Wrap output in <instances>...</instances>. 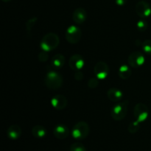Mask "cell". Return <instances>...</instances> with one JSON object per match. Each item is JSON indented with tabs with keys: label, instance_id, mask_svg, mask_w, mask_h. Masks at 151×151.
Listing matches in <instances>:
<instances>
[{
	"label": "cell",
	"instance_id": "obj_16",
	"mask_svg": "<svg viewBox=\"0 0 151 151\" xmlns=\"http://www.w3.org/2000/svg\"><path fill=\"white\" fill-rule=\"evenodd\" d=\"M65 63V57L60 53H57L52 58V65L55 69H60Z\"/></svg>",
	"mask_w": 151,
	"mask_h": 151
},
{
	"label": "cell",
	"instance_id": "obj_6",
	"mask_svg": "<svg viewBox=\"0 0 151 151\" xmlns=\"http://www.w3.org/2000/svg\"><path fill=\"white\" fill-rule=\"evenodd\" d=\"M149 115L148 108L144 103H137L134 109V116L136 120L140 124L144 122L147 119Z\"/></svg>",
	"mask_w": 151,
	"mask_h": 151
},
{
	"label": "cell",
	"instance_id": "obj_7",
	"mask_svg": "<svg viewBox=\"0 0 151 151\" xmlns=\"http://www.w3.org/2000/svg\"><path fill=\"white\" fill-rule=\"evenodd\" d=\"M145 61L144 55L139 51L134 52L128 58V63L131 67L139 68L142 66Z\"/></svg>",
	"mask_w": 151,
	"mask_h": 151
},
{
	"label": "cell",
	"instance_id": "obj_17",
	"mask_svg": "<svg viewBox=\"0 0 151 151\" xmlns=\"http://www.w3.org/2000/svg\"><path fill=\"white\" fill-rule=\"evenodd\" d=\"M131 74H132V71H131L129 65L127 64L122 65L118 71L119 77L122 80H128L131 76Z\"/></svg>",
	"mask_w": 151,
	"mask_h": 151
},
{
	"label": "cell",
	"instance_id": "obj_5",
	"mask_svg": "<svg viewBox=\"0 0 151 151\" xmlns=\"http://www.w3.org/2000/svg\"><path fill=\"white\" fill-rule=\"evenodd\" d=\"M82 37V31L76 25H71L66 29L65 38L71 44H76L81 41Z\"/></svg>",
	"mask_w": 151,
	"mask_h": 151
},
{
	"label": "cell",
	"instance_id": "obj_13",
	"mask_svg": "<svg viewBox=\"0 0 151 151\" xmlns=\"http://www.w3.org/2000/svg\"><path fill=\"white\" fill-rule=\"evenodd\" d=\"M87 12L86 10L82 7H78L74 10L72 13V19L74 22H75L78 24H81L84 23L87 19Z\"/></svg>",
	"mask_w": 151,
	"mask_h": 151
},
{
	"label": "cell",
	"instance_id": "obj_20",
	"mask_svg": "<svg viewBox=\"0 0 151 151\" xmlns=\"http://www.w3.org/2000/svg\"><path fill=\"white\" fill-rule=\"evenodd\" d=\"M139 128H140L139 122H137V120L133 121V122H131L129 125H128V132L131 133V134H136V133H137V131L139 130Z\"/></svg>",
	"mask_w": 151,
	"mask_h": 151
},
{
	"label": "cell",
	"instance_id": "obj_24",
	"mask_svg": "<svg viewBox=\"0 0 151 151\" xmlns=\"http://www.w3.org/2000/svg\"><path fill=\"white\" fill-rule=\"evenodd\" d=\"M99 81L100 80L96 78H91L88 82V86L90 88H96L99 85Z\"/></svg>",
	"mask_w": 151,
	"mask_h": 151
},
{
	"label": "cell",
	"instance_id": "obj_25",
	"mask_svg": "<svg viewBox=\"0 0 151 151\" xmlns=\"http://www.w3.org/2000/svg\"><path fill=\"white\" fill-rule=\"evenodd\" d=\"M38 58L40 62H46L49 58L48 52L44 51V50H41V52H40L39 54H38Z\"/></svg>",
	"mask_w": 151,
	"mask_h": 151
},
{
	"label": "cell",
	"instance_id": "obj_3",
	"mask_svg": "<svg viewBox=\"0 0 151 151\" xmlns=\"http://www.w3.org/2000/svg\"><path fill=\"white\" fill-rule=\"evenodd\" d=\"M128 100H124L120 103L118 102V103L115 104L111 111V116L112 119L115 121H121L125 119L128 114Z\"/></svg>",
	"mask_w": 151,
	"mask_h": 151
},
{
	"label": "cell",
	"instance_id": "obj_21",
	"mask_svg": "<svg viewBox=\"0 0 151 151\" xmlns=\"http://www.w3.org/2000/svg\"><path fill=\"white\" fill-rule=\"evenodd\" d=\"M141 47L145 52L148 55H151V40H145L142 44Z\"/></svg>",
	"mask_w": 151,
	"mask_h": 151
},
{
	"label": "cell",
	"instance_id": "obj_2",
	"mask_svg": "<svg viewBox=\"0 0 151 151\" xmlns=\"http://www.w3.org/2000/svg\"><path fill=\"white\" fill-rule=\"evenodd\" d=\"M60 44V38L58 35L54 32H49L46 34L40 42V47L41 50L47 52H51L58 47Z\"/></svg>",
	"mask_w": 151,
	"mask_h": 151
},
{
	"label": "cell",
	"instance_id": "obj_4",
	"mask_svg": "<svg viewBox=\"0 0 151 151\" xmlns=\"http://www.w3.org/2000/svg\"><path fill=\"white\" fill-rule=\"evenodd\" d=\"M89 131L90 128L88 124L85 121H81L74 125L71 134L75 139L82 140L88 137Z\"/></svg>",
	"mask_w": 151,
	"mask_h": 151
},
{
	"label": "cell",
	"instance_id": "obj_9",
	"mask_svg": "<svg viewBox=\"0 0 151 151\" xmlns=\"http://www.w3.org/2000/svg\"><path fill=\"white\" fill-rule=\"evenodd\" d=\"M136 13L139 17L147 18L151 15V7L145 1H139L135 7Z\"/></svg>",
	"mask_w": 151,
	"mask_h": 151
},
{
	"label": "cell",
	"instance_id": "obj_15",
	"mask_svg": "<svg viewBox=\"0 0 151 151\" xmlns=\"http://www.w3.org/2000/svg\"><path fill=\"white\" fill-rule=\"evenodd\" d=\"M22 135V128L18 125H12L7 128V136L10 139L16 140Z\"/></svg>",
	"mask_w": 151,
	"mask_h": 151
},
{
	"label": "cell",
	"instance_id": "obj_11",
	"mask_svg": "<svg viewBox=\"0 0 151 151\" xmlns=\"http://www.w3.org/2000/svg\"><path fill=\"white\" fill-rule=\"evenodd\" d=\"M67 99L62 94H56L51 100L52 106L58 111L63 110L67 106Z\"/></svg>",
	"mask_w": 151,
	"mask_h": 151
},
{
	"label": "cell",
	"instance_id": "obj_8",
	"mask_svg": "<svg viewBox=\"0 0 151 151\" xmlns=\"http://www.w3.org/2000/svg\"><path fill=\"white\" fill-rule=\"evenodd\" d=\"M94 73L99 80H104L109 74V66L106 62L99 61L94 65Z\"/></svg>",
	"mask_w": 151,
	"mask_h": 151
},
{
	"label": "cell",
	"instance_id": "obj_22",
	"mask_svg": "<svg viewBox=\"0 0 151 151\" xmlns=\"http://www.w3.org/2000/svg\"><path fill=\"white\" fill-rule=\"evenodd\" d=\"M137 29L140 32H145L147 29V27H148V24L146 22L145 20H139L137 24Z\"/></svg>",
	"mask_w": 151,
	"mask_h": 151
},
{
	"label": "cell",
	"instance_id": "obj_28",
	"mask_svg": "<svg viewBox=\"0 0 151 151\" xmlns=\"http://www.w3.org/2000/svg\"><path fill=\"white\" fill-rule=\"evenodd\" d=\"M135 44H137L138 46H142V42H141L139 40H137V41H135Z\"/></svg>",
	"mask_w": 151,
	"mask_h": 151
},
{
	"label": "cell",
	"instance_id": "obj_14",
	"mask_svg": "<svg viewBox=\"0 0 151 151\" xmlns=\"http://www.w3.org/2000/svg\"><path fill=\"white\" fill-rule=\"evenodd\" d=\"M107 97L110 101L117 103L122 100L124 95L121 90L116 88H111L107 91Z\"/></svg>",
	"mask_w": 151,
	"mask_h": 151
},
{
	"label": "cell",
	"instance_id": "obj_1",
	"mask_svg": "<svg viewBox=\"0 0 151 151\" xmlns=\"http://www.w3.org/2000/svg\"><path fill=\"white\" fill-rule=\"evenodd\" d=\"M44 83L50 89L57 90L63 86V78L62 75L56 71H49L44 78Z\"/></svg>",
	"mask_w": 151,
	"mask_h": 151
},
{
	"label": "cell",
	"instance_id": "obj_26",
	"mask_svg": "<svg viewBox=\"0 0 151 151\" xmlns=\"http://www.w3.org/2000/svg\"><path fill=\"white\" fill-rule=\"evenodd\" d=\"M83 78H84L83 73V72H81V70H80V71H77V72H75V79L76 80V81H82L83 79Z\"/></svg>",
	"mask_w": 151,
	"mask_h": 151
},
{
	"label": "cell",
	"instance_id": "obj_29",
	"mask_svg": "<svg viewBox=\"0 0 151 151\" xmlns=\"http://www.w3.org/2000/svg\"><path fill=\"white\" fill-rule=\"evenodd\" d=\"M2 1H4V2H8V1H10L11 0H1Z\"/></svg>",
	"mask_w": 151,
	"mask_h": 151
},
{
	"label": "cell",
	"instance_id": "obj_27",
	"mask_svg": "<svg viewBox=\"0 0 151 151\" xmlns=\"http://www.w3.org/2000/svg\"><path fill=\"white\" fill-rule=\"evenodd\" d=\"M128 0H115V3L118 6H124L126 4Z\"/></svg>",
	"mask_w": 151,
	"mask_h": 151
},
{
	"label": "cell",
	"instance_id": "obj_10",
	"mask_svg": "<svg viewBox=\"0 0 151 151\" xmlns=\"http://www.w3.org/2000/svg\"><path fill=\"white\" fill-rule=\"evenodd\" d=\"M85 61L83 58L79 54H75L70 57L69 60V66L73 71H80L83 68Z\"/></svg>",
	"mask_w": 151,
	"mask_h": 151
},
{
	"label": "cell",
	"instance_id": "obj_18",
	"mask_svg": "<svg viewBox=\"0 0 151 151\" xmlns=\"http://www.w3.org/2000/svg\"><path fill=\"white\" fill-rule=\"evenodd\" d=\"M47 131L42 125H35L32 128V134L37 139H42L46 137Z\"/></svg>",
	"mask_w": 151,
	"mask_h": 151
},
{
	"label": "cell",
	"instance_id": "obj_23",
	"mask_svg": "<svg viewBox=\"0 0 151 151\" xmlns=\"http://www.w3.org/2000/svg\"><path fill=\"white\" fill-rule=\"evenodd\" d=\"M70 151H86L85 146L80 142H75L71 145Z\"/></svg>",
	"mask_w": 151,
	"mask_h": 151
},
{
	"label": "cell",
	"instance_id": "obj_12",
	"mask_svg": "<svg viewBox=\"0 0 151 151\" xmlns=\"http://www.w3.org/2000/svg\"><path fill=\"white\" fill-rule=\"evenodd\" d=\"M70 134L69 128L63 124L57 125L53 128V135L58 139H64L69 137Z\"/></svg>",
	"mask_w": 151,
	"mask_h": 151
},
{
	"label": "cell",
	"instance_id": "obj_19",
	"mask_svg": "<svg viewBox=\"0 0 151 151\" xmlns=\"http://www.w3.org/2000/svg\"><path fill=\"white\" fill-rule=\"evenodd\" d=\"M37 20H38L37 17L34 16V17H32L29 19H28L27 22H26V30L27 34L31 33V31H32L34 26H35V24H36Z\"/></svg>",
	"mask_w": 151,
	"mask_h": 151
}]
</instances>
